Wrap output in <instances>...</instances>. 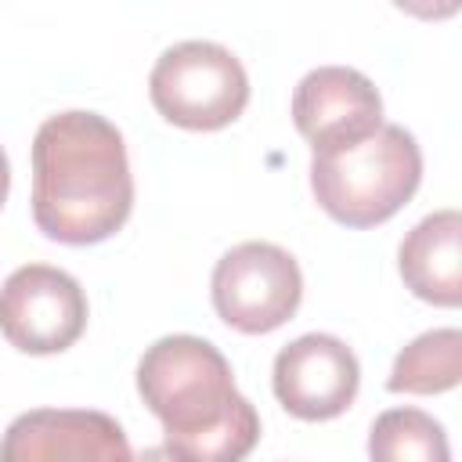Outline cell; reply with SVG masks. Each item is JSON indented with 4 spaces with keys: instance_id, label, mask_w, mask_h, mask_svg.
Returning a JSON list of instances; mask_svg holds the SVG:
<instances>
[{
    "instance_id": "9c48e42d",
    "label": "cell",
    "mask_w": 462,
    "mask_h": 462,
    "mask_svg": "<svg viewBox=\"0 0 462 462\" xmlns=\"http://www.w3.org/2000/svg\"><path fill=\"white\" fill-rule=\"evenodd\" d=\"M0 462H134V451L105 411L32 408L7 426Z\"/></svg>"
},
{
    "instance_id": "8992f818",
    "label": "cell",
    "mask_w": 462,
    "mask_h": 462,
    "mask_svg": "<svg viewBox=\"0 0 462 462\" xmlns=\"http://www.w3.org/2000/svg\"><path fill=\"white\" fill-rule=\"evenodd\" d=\"M0 325L22 354H61L87 328V296L69 271L25 263L4 282Z\"/></svg>"
},
{
    "instance_id": "6da1fadb",
    "label": "cell",
    "mask_w": 462,
    "mask_h": 462,
    "mask_svg": "<svg viewBox=\"0 0 462 462\" xmlns=\"http://www.w3.org/2000/svg\"><path fill=\"white\" fill-rule=\"evenodd\" d=\"M134 209L126 141L97 112L47 116L32 137V220L61 245L112 238Z\"/></svg>"
},
{
    "instance_id": "ba28073f",
    "label": "cell",
    "mask_w": 462,
    "mask_h": 462,
    "mask_svg": "<svg viewBox=\"0 0 462 462\" xmlns=\"http://www.w3.org/2000/svg\"><path fill=\"white\" fill-rule=\"evenodd\" d=\"M292 123L310 152L346 148L383 126V97L365 72L318 65L292 90Z\"/></svg>"
},
{
    "instance_id": "5b68a950",
    "label": "cell",
    "mask_w": 462,
    "mask_h": 462,
    "mask_svg": "<svg viewBox=\"0 0 462 462\" xmlns=\"http://www.w3.org/2000/svg\"><path fill=\"white\" fill-rule=\"evenodd\" d=\"M209 296L224 325L263 336L300 310L303 274L289 249L274 242H242L217 260Z\"/></svg>"
},
{
    "instance_id": "7c38bea8",
    "label": "cell",
    "mask_w": 462,
    "mask_h": 462,
    "mask_svg": "<svg viewBox=\"0 0 462 462\" xmlns=\"http://www.w3.org/2000/svg\"><path fill=\"white\" fill-rule=\"evenodd\" d=\"M368 462H451L448 433L422 408H390L368 430Z\"/></svg>"
},
{
    "instance_id": "30bf717a",
    "label": "cell",
    "mask_w": 462,
    "mask_h": 462,
    "mask_svg": "<svg viewBox=\"0 0 462 462\" xmlns=\"http://www.w3.org/2000/svg\"><path fill=\"white\" fill-rule=\"evenodd\" d=\"M404 289L433 307H462V209L422 217L397 249Z\"/></svg>"
},
{
    "instance_id": "7a4b0ae2",
    "label": "cell",
    "mask_w": 462,
    "mask_h": 462,
    "mask_svg": "<svg viewBox=\"0 0 462 462\" xmlns=\"http://www.w3.org/2000/svg\"><path fill=\"white\" fill-rule=\"evenodd\" d=\"M137 393L177 462H242L260 440L253 401L235 390L227 357L202 336L155 339L137 361Z\"/></svg>"
},
{
    "instance_id": "4fadbf2b",
    "label": "cell",
    "mask_w": 462,
    "mask_h": 462,
    "mask_svg": "<svg viewBox=\"0 0 462 462\" xmlns=\"http://www.w3.org/2000/svg\"><path fill=\"white\" fill-rule=\"evenodd\" d=\"M134 462H177V458H173L166 448H144V451H141Z\"/></svg>"
},
{
    "instance_id": "277c9868",
    "label": "cell",
    "mask_w": 462,
    "mask_h": 462,
    "mask_svg": "<svg viewBox=\"0 0 462 462\" xmlns=\"http://www.w3.org/2000/svg\"><path fill=\"white\" fill-rule=\"evenodd\" d=\"M148 94L166 123L184 130H220L245 112L249 76L224 43L180 40L152 65Z\"/></svg>"
},
{
    "instance_id": "3957f363",
    "label": "cell",
    "mask_w": 462,
    "mask_h": 462,
    "mask_svg": "<svg viewBox=\"0 0 462 462\" xmlns=\"http://www.w3.org/2000/svg\"><path fill=\"white\" fill-rule=\"evenodd\" d=\"M419 141L397 123H383L357 144L310 155V191L318 206L346 227L386 224L419 191Z\"/></svg>"
},
{
    "instance_id": "8fae6325",
    "label": "cell",
    "mask_w": 462,
    "mask_h": 462,
    "mask_svg": "<svg viewBox=\"0 0 462 462\" xmlns=\"http://www.w3.org/2000/svg\"><path fill=\"white\" fill-rule=\"evenodd\" d=\"M462 386V328H430L415 336L386 375L390 393H444Z\"/></svg>"
},
{
    "instance_id": "52a82bcc",
    "label": "cell",
    "mask_w": 462,
    "mask_h": 462,
    "mask_svg": "<svg viewBox=\"0 0 462 462\" xmlns=\"http://www.w3.org/2000/svg\"><path fill=\"white\" fill-rule=\"evenodd\" d=\"M271 386L289 415L303 422H325L354 404L361 365L339 336L307 332L278 350Z\"/></svg>"
}]
</instances>
